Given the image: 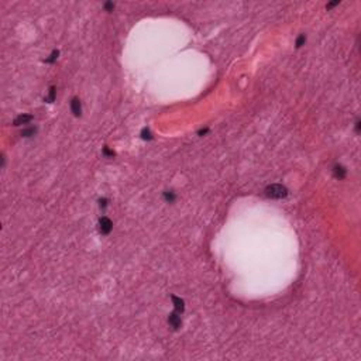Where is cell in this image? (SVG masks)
<instances>
[{
    "instance_id": "cell-1",
    "label": "cell",
    "mask_w": 361,
    "mask_h": 361,
    "mask_svg": "<svg viewBox=\"0 0 361 361\" xmlns=\"http://www.w3.org/2000/svg\"><path fill=\"white\" fill-rule=\"evenodd\" d=\"M265 195L268 198H272V199H282V198H287L288 189L285 186H282V185L275 183V185H271V186L267 188Z\"/></svg>"
},
{
    "instance_id": "cell-2",
    "label": "cell",
    "mask_w": 361,
    "mask_h": 361,
    "mask_svg": "<svg viewBox=\"0 0 361 361\" xmlns=\"http://www.w3.org/2000/svg\"><path fill=\"white\" fill-rule=\"evenodd\" d=\"M112 229H113V223H112V220H110L109 217H106V216H103V217L99 220V231L102 233V234H109L110 231H112Z\"/></svg>"
},
{
    "instance_id": "cell-3",
    "label": "cell",
    "mask_w": 361,
    "mask_h": 361,
    "mask_svg": "<svg viewBox=\"0 0 361 361\" xmlns=\"http://www.w3.org/2000/svg\"><path fill=\"white\" fill-rule=\"evenodd\" d=\"M168 323H169V326L174 329V330H176V329H179L181 327V318L178 316V312H175V313H171L169 318H168Z\"/></svg>"
},
{
    "instance_id": "cell-4",
    "label": "cell",
    "mask_w": 361,
    "mask_h": 361,
    "mask_svg": "<svg viewBox=\"0 0 361 361\" xmlns=\"http://www.w3.org/2000/svg\"><path fill=\"white\" fill-rule=\"evenodd\" d=\"M71 110H72V113H74L76 117H79V116L82 114V106H81V100L76 99V97H74V99H72V102H71Z\"/></svg>"
},
{
    "instance_id": "cell-5",
    "label": "cell",
    "mask_w": 361,
    "mask_h": 361,
    "mask_svg": "<svg viewBox=\"0 0 361 361\" xmlns=\"http://www.w3.org/2000/svg\"><path fill=\"white\" fill-rule=\"evenodd\" d=\"M33 120V116L31 114H21L18 116L16 120H14V126H21V124H27Z\"/></svg>"
},
{
    "instance_id": "cell-6",
    "label": "cell",
    "mask_w": 361,
    "mask_h": 361,
    "mask_svg": "<svg viewBox=\"0 0 361 361\" xmlns=\"http://www.w3.org/2000/svg\"><path fill=\"white\" fill-rule=\"evenodd\" d=\"M171 299H172V302H174L175 312H178V313H182V312H183V309H185V305H183V300L181 299V298H178V296H172Z\"/></svg>"
},
{
    "instance_id": "cell-7",
    "label": "cell",
    "mask_w": 361,
    "mask_h": 361,
    "mask_svg": "<svg viewBox=\"0 0 361 361\" xmlns=\"http://www.w3.org/2000/svg\"><path fill=\"white\" fill-rule=\"evenodd\" d=\"M333 174H334L336 178L343 179L344 176H346V169H344L341 165H336L334 168H333Z\"/></svg>"
},
{
    "instance_id": "cell-8",
    "label": "cell",
    "mask_w": 361,
    "mask_h": 361,
    "mask_svg": "<svg viewBox=\"0 0 361 361\" xmlns=\"http://www.w3.org/2000/svg\"><path fill=\"white\" fill-rule=\"evenodd\" d=\"M54 100H55V87L51 86V87H49V93H48V96L45 97V102H48V103H52Z\"/></svg>"
},
{
    "instance_id": "cell-9",
    "label": "cell",
    "mask_w": 361,
    "mask_h": 361,
    "mask_svg": "<svg viewBox=\"0 0 361 361\" xmlns=\"http://www.w3.org/2000/svg\"><path fill=\"white\" fill-rule=\"evenodd\" d=\"M175 198H176V196H175V193H174L172 191H166V192H164V199H165L166 202L172 203V202L175 200Z\"/></svg>"
},
{
    "instance_id": "cell-10",
    "label": "cell",
    "mask_w": 361,
    "mask_h": 361,
    "mask_svg": "<svg viewBox=\"0 0 361 361\" xmlns=\"http://www.w3.org/2000/svg\"><path fill=\"white\" fill-rule=\"evenodd\" d=\"M35 133H37V128H35V127H30V128L23 130L21 131V135H23V137H31V135H34Z\"/></svg>"
},
{
    "instance_id": "cell-11",
    "label": "cell",
    "mask_w": 361,
    "mask_h": 361,
    "mask_svg": "<svg viewBox=\"0 0 361 361\" xmlns=\"http://www.w3.org/2000/svg\"><path fill=\"white\" fill-rule=\"evenodd\" d=\"M58 55H59V52H58V51H52V54L49 55V58H47V59H45V62H48V64H52V62L58 58Z\"/></svg>"
},
{
    "instance_id": "cell-12",
    "label": "cell",
    "mask_w": 361,
    "mask_h": 361,
    "mask_svg": "<svg viewBox=\"0 0 361 361\" xmlns=\"http://www.w3.org/2000/svg\"><path fill=\"white\" fill-rule=\"evenodd\" d=\"M141 138L143 140H151L152 138V135H151V133H150L148 128H144V130L141 131Z\"/></svg>"
},
{
    "instance_id": "cell-13",
    "label": "cell",
    "mask_w": 361,
    "mask_h": 361,
    "mask_svg": "<svg viewBox=\"0 0 361 361\" xmlns=\"http://www.w3.org/2000/svg\"><path fill=\"white\" fill-rule=\"evenodd\" d=\"M305 41H306V37H305L303 34L299 35V37H298V40H296V47H298V48L302 47V45L305 44Z\"/></svg>"
},
{
    "instance_id": "cell-14",
    "label": "cell",
    "mask_w": 361,
    "mask_h": 361,
    "mask_svg": "<svg viewBox=\"0 0 361 361\" xmlns=\"http://www.w3.org/2000/svg\"><path fill=\"white\" fill-rule=\"evenodd\" d=\"M103 155H105V157H107V158H112V157H114V152L110 151L107 147H105V148H103Z\"/></svg>"
},
{
    "instance_id": "cell-15",
    "label": "cell",
    "mask_w": 361,
    "mask_h": 361,
    "mask_svg": "<svg viewBox=\"0 0 361 361\" xmlns=\"http://www.w3.org/2000/svg\"><path fill=\"white\" fill-rule=\"evenodd\" d=\"M105 9L107 10V11H112V10L114 9V5H113V3H106V5H105Z\"/></svg>"
},
{
    "instance_id": "cell-16",
    "label": "cell",
    "mask_w": 361,
    "mask_h": 361,
    "mask_svg": "<svg viewBox=\"0 0 361 361\" xmlns=\"http://www.w3.org/2000/svg\"><path fill=\"white\" fill-rule=\"evenodd\" d=\"M339 5V2H333V3H329V5L326 6V9H331V7H334V6Z\"/></svg>"
},
{
    "instance_id": "cell-17",
    "label": "cell",
    "mask_w": 361,
    "mask_h": 361,
    "mask_svg": "<svg viewBox=\"0 0 361 361\" xmlns=\"http://www.w3.org/2000/svg\"><path fill=\"white\" fill-rule=\"evenodd\" d=\"M100 207H106V204H107V200L106 199H100Z\"/></svg>"
},
{
    "instance_id": "cell-18",
    "label": "cell",
    "mask_w": 361,
    "mask_h": 361,
    "mask_svg": "<svg viewBox=\"0 0 361 361\" xmlns=\"http://www.w3.org/2000/svg\"><path fill=\"white\" fill-rule=\"evenodd\" d=\"M356 131H357V133L360 131V122H357V123H356Z\"/></svg>"
}]
</instances>
